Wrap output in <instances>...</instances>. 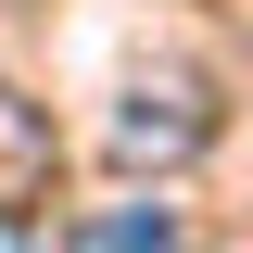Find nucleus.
I'll list each match as a JSON object with an SVG mask.
<instances>
[{
  "mask_svg": "<svg viewBox=\"0 0 253 253\" xmlns=\"http://www.w3.org/2000/svg\"><path fill=\"white\" fill-rule=\"evenodd\" d=\"M76 253H177V215H165V203H126V215H101Z\"/></svg>",
  "mask_w": 253,
  "mask_h": 253,
  "instance_id": "nucleus-3",
  "label": "nucleus"
},
{
  "mask_svg": "<svg viewBox=\"0 0 253 253\" xmlns=\"http://www.w3.org/2000/svg\"><path fill=\"white\" fill-rule=\"evenodd\" d=\"M215 139V101H203V76H139L114 114V165H190Z\"/></svg>",
  "mask_w": 253,
  "mask_h": 253,
  "instance_id": "nucleus-1",
  "label": "nucleus"
},
{
  "mask_svg": "<svg viewBox=\"0 0 253 253\" xmlns=\"http://www.w3.org/2000/svg\"><path fill=\"white\" fill-rule=\"evenodd\" d=\"M51 165H63V139H51V114H38L26 89H0V228L51 203Z\"/></svg>",
  "mask_w": 253,
  "mask_h": 253,
  "instance_id": "nucleus-2",
  "label": "nucleus"
}]
</instances>
